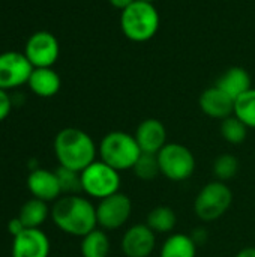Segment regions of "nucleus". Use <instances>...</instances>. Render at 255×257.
Returning <instances> with one entry per match:
<instances>
[{"label":"nucleus","mask_w":255,"mask_h":257,"mask_svg":"<svg viewBox=\"0 0 255 257\" xmlns=\"http://www.w3.org/2000/svg\"><path fill=\"white\" fill-rule=\"evenodd\" d=\"M191 238L194 239V242L197 244V247L203 245L207 241V230L204 227H195L191 232Z\"/></svg>","instance_id":"obj_28"},{"label":"nucleus","mask_w":255,"mask_h":257,"mask_svg":"<svg viewBox=\"0 0 255 257\" xmlns=\"http://www.w3.org/2000/svg\"><path fill=\"white\" fill-rule=\"evenodd\" d=\"M120 185V172L101 160H96L81 172V190L92 199L102 200L108 196H113L119 193Z\"/></svg>","instance_id":"obj_6"},{"label":"nucleus","mask_w":255,"mask_h":257,"mask_svg":"<svg viewBox=\"0 0 255 257\" xmlns=\"http://www.w3.org/2000/svg\"><path fill=\"white\" fill-rule=\"evenodd\" d=\"M155 248L156 233L146 223L126 229L120 241V250L125 257H150Z\"/></svg>","instance_id":"obj_11"},{"label":"nucleus","mask_w":255,"mask_h":257,"mask_svg":"<svg viewBox=\"0 0 255 257\" xmlns=\"http://www.w3.org/2000/svg\"><path fill=\"white\" fill-rule=\"evenodd\" d=\"M134 175L141 181H152L158 175H161L158 155L156 154H141L137 160L135 166L132 167Z\"/></svg>","instance_id":"obj_25"},{"label":"nucleus","mask_w":255,"mask_h":257,"mask_svg":"<svg viewBox=\"0 0 255 257\" xmlns=\"http://www.w3.org/2000/svg\"><path fill=\"white\" fill-rule=\"evenodd\" d=\"M197 248L191 235L173 233L162 242L159 257H197Z\"/></svg>","instance_id":"obj_18"},{"label":"nucleus","mask_w":255,"mask_h":257,"mask_svg":"<svg viewBox=\"0 0 255 257\" xmlns=\"http://www.w3.org/2000/svg\"><path fill=\"white\" fill-rule=\"evenodd\" d=\"M27 84L36 96L51 98L60 90L62 80L53 68H35Z\"/></svg>","instance_id":"obj_16"},{"label":"nucleus","mask_w":255,"mask_h":257,"mask_svg":"<svg viewBox=\"0 0 255 257\" xmlns=\"http://www.w3.org/2000/svg\"><path fill=\"white\" fill-rule=\"evenodd\" d=\"M24 54L33 68H51L59 59L60 45L53 33L39 30L27 39Z\"/></svg>","instance_id":"obj_9"},{"label":"nucleus","mask_w":255,"mask_h":257,"mask_svg":"<svg viewBox=\"0 0 255 257\" xmlns=\"http://www.w3.org/2000/svg\"><path fill=\"white\" fill-rule=\"evenodd\" d=\"M48 215H51V209L47 202L33 197L21 206L18 218L26 229H39L47 221Z\"/></svg>","instance_id":"obj_19"},{"label":"nucleus","mask_w":255,"mask_h":257,"mask_svg":"<svg viewBox=\"0 0 255 257\" xmlns=\"http://www.w3.org/2000/svg\"><path fill=\"white\" fill-rule=\"evenodd\" d=\"M234 257H255V247H245Z\"/></svg>","instance_id":"obj_31"},{"label":"nucleus","mask_w":255,"mask_h":257,"mask_svg":"<svg viewBox=\"0 0 255 257\" xmlns=\"http://www.w3.org/2000/svg\"><path fill=\"white\" fill-rule=\"evenodd\" d=\"M24 229H26V227H24V224L20 221L18 217H17V218H12V220L8 223V230H9V233H11L12 236H17V235L21 233Z\"/></svg>","instance_id":"obj_29"},{"label":"nucleus","mask_w":255,"mask_h":257,"mask_svg":"<svg viewBox=\"0 0 255 257\" xmlns=\"http://www.w3.org/2000/svg\"><path fill=\"white\" fill-rule=\"evenodd\" d=\"M60 188H62V194H77L81 190V173L80 172H74L65 167H60L56 170Z\"/></svg>","instance_id":"obj_26"},{"label":"nucleus","mask_w":255,"mask_h":257,"mask_svg":"<svg viewBox=\"0 0 255 257\" xmlns=\"http://www.w3.org/2000/svg\"><path fill=\"white\" fill-rule=\"evenodd\" d=\"M50 239L41 229H24L14 236L12 257H48Z\"/></svg>","instance_id":"obj_12"},{"label":"nucleus","mask_w":255,"mask_h":257,"mask_svg":"<svg viewBox=\"0 0 255 257\" xmlns=\"http://www.w3.org/2000/svg\"><path fill=\"white\" fill-rule=\"evenodd\" d=\"M239 167H240V164H239V160L236 155L222 154V155L215 158L213 166H212V172H213L216 181L227 182L237 175Z\"/></svg>","instance_id":"obj_24"},{"label":"nucleus","mask_w":255,"mask_h":257,"mask_svg":"<svg viewBox=\"0 0 255 257\" xmlns=\"http://www.w3.org/2000/svg\"><path fill=\"white\" fill-rule=\"evenodd\" d=\"M132 215V200L123 193H116L98 202L96 218L102 230H117L123 227Z\"/></svg>","instance_id":"obj_8"},{"label":"nucleus","mask_w":255,"mask_h":257,"mask_svg":"<svg viewBox=\"0 0 255 257\" xmlns=\"http://www.w3.org/2000/svg\"><path fill=\"white\" fill-rule=\"evenodd\" d=\"M146 224L158 235V233H170L174 230L177 224V217L173 208L159 205L155 206L146 218Z\"/></svg>","instance_id":"obj_21"},{"label":"nucleus","mask_w":255,"mask_h":257,"mask_svg":"<svg viewBox=\"0 0 255 257\" xmlns=\"http://www.w3.org/2000/svg\"><path fill=\"white\" fill-rule=\"evenodd\" d=\"M80 251L83 257H108L111 251V241L105 230L96 227L81 238Z\"/></svg>","instance_id":"obj_20"},{"label":"nucleus","mask_w":255,"mask_h":257,"mask_svg":"<svg viewBox=\"0 0 255 257\" xmlns=\"http://www.w3.org/2000/svg\"><path fill=\"white\" fill-rule=\"evenodd\" d=\"M233 203L231 188L221 181L206 184L194 200V212L204 223H213L221 218Z\"/></svg>","instance_id":"obj_5"},{"label":"nucleus","mask_w":255,"mask_h":257,"mask_svg":"<svg viewBox=\"0 0 255 257\" xmlns=\"http://www.w3.org/2000/svg\"><path fill=\"white\" fill-rule=\"evenodd\" d=\"M248 130L249 128L240 119H237L234 114H231V116L225 117L224 120H221V126H219L222 139L230 145L243 143L246 136H248Z\"/></svg>","instance_id":"obj_22"},{"label":"nucleus","mask_w":255,"mask_h":257,"mask_svg":"<svg viewBox=\"0 0 255 257\" xmlns=\"http://www.w3.org/2000/svg\"><path fill=\"white\" fill-rule=\"evenodd\" d=\"M27 188L35 199L44 202H56L60 194L62 188L57 179L56 172H50L47 169H35L27 176Z\"/></svg>","instance_id":"obj_14"},{"label":"nucleus","mask_w":255,"mask_h":257,"mask_svg":"<svg viewBox=\"0 0 255 257\" xmlns=\"http://www.w3.org/2000/svg\"><path fill=\"white\" fill-rule=\"evenodd\" d=\"M33 69L24 53H0V89L9 90L27 84Z\"/></svg>","instance_id":"obj_10"},{"label":"nucleus","mask_w":255,"mask_h":257,"mask_svg":"<svg viewBox=\"0 0 255 257\" xmlns=\"http://www.w3.org/2000/svg\"><path fill=\"white\" fill-rule=\"evenodd\" d=\"M198 105L201 111L212 119L224 120L225 117L234 113V99L230 98L225 92H222L216 86L206 89L200 95Z\"/></svg>","instance_id":"obj_15"},{"label":"nucleus","mask_w":255,"mask_h":257,"mask_svg":"<svg viewBox=\"0 0 255 257\" xmlns=\"http://www.w3.org/2000/svg\"><path fill=\"white\" fill-rule=\"evenodd\" d=\"M54 154L60 167L83 172L96 161L98 148L93 139L80 128H63L54 139Z\"/></svg>","instance_id":"obj_2"},{"label":"nucleus","mask_w":255,"mask_h":257,"mask_svg":"<svg viewBox=\"0 0 255 257\" xmlns=\"http://www.w3.org/2000/svg\"><path fill=\"white\" fill-rule=\"evenodd\" d=\"M134 137L143 154H158L167 145V130L161 120L153 117L140 122Z\"/></svg>","instance_id":"obj_13"},{"label":"nucleus","mask_w":255,"mask_h":257,"mask_svg":"<svg viewBox=\"0 0 255 257\" xmlns=\"http://www.w3.org/2000/svg\"><path fill=\"white\" fill-rule=\"evenodd\" d=\"M161 175L173 182H183L195 172V157L180 143H167L158 154Z\"/></svg>","instance_id":"obj_7"},{"label":"nucleus","mask_w":255,"mask_h":257,"mask_svg":"<svg viewBox=\"0 0 255 257\" xmlns=\"http://www.w3.org/2000/svg\"><path fill=\"white\" fill-rule=\"evenodd\" d=\"M248 128L255 130V89H249L234 99V113Z\"/></svg>","instance_id":"obj_23"},{"label":"nucleus","mask_w":255,"mask_h":257,"mask_svg":"<svg viewBox=\"0 0 255 257\" xmlns=\"http://www.w3.org/2000/svg\"><path fill=\"white\" fill-rule=\"evenodd\" d=\"M99 160L117 172L132 170L143 154L135 137L125 131H111L105 134L98 148Z\"/></svg>","instance_id":"obj_3"},{"label":"nucleus","mask_w":255,"mask_h":257,"mask_svg":"<svg viewBox=\"0 0 255 257\" xmlns=\"http://www.w3.org/2000/svg\"><path fill=\"white\" fill-rule=\"evenodd\" d=\"M120 29L132 42L150 41L159 30V14L153 3L135 0L120 14Z\"/></svg>","instance_id":"obj_4"},{"label":"nucleus","mask_w":255,"mask_h":257,"mask_svg":"<svg viewBox=\"0 0 255 257\" xmlns=\"http://www.w3.org/2000/svg\"><path fill=\"white\" fill-rule=\"evenodd\" d=\"M51 220L62 232L83 238L98 227L96 206L78 194L59 197L51 208Z\"/></svg>","instance_id":"obj_1"},{"label":"nucleus","mask_w":255,"mask_h":257,"mask_svg":"<svg viewBox=\"0 0 255 257\" xmlns=\"http://www.w3.org/2000/svg\"><path fill=\"white\" fill-rule=\"evenodd\" d=\"M215 86L225 92L230 98L237 99L242 93L251 89V75L240 66H231L216 80Z\"/></svg>","instance_id":"obj_17"},{"label":"nucleus","mask_w":255,"mask_h":257,"mask_svg":"<svg viewBox=\"0 0 255 257\" xmlns=\"http://www.w3.org/2000/svg\"><path fill=\"white\" fill-rule=\"evenodd\" d=\"M108 2H110V5H111L113 8L123 11V9H126L129 5H132L135 0H108Z\"/></svg>","instance_id":"obj_30"},{"label":"nucleus","mask_w":255,"mask_h":257,"mask_svg":"<svg viewBox=\"0 0 255 257\" xmlns=\"http://www.w3.org/2000/svg\"><path fill=\"white\" fill-rule=\"evenodd\" d=\"M143 2H147V3H155L156 0H143Z\"/></svg>","instance_id":"obj_32"},{"label":"nucleus","mask_w":255,"mask_h":257,"mask_svg":"<svg viewBox=\"0 0 255 257\" xmlns=\"http://www.w3.org/2000/svg\"><path fill=\"white\" fill-rule=\"evenodd\" d=\"M11 108H12V101H11V96L8 95L6 90L0 89V122L5 120L9 113H11Z\"/></svg>","instance_id":"obj_27"}]
</instances>
